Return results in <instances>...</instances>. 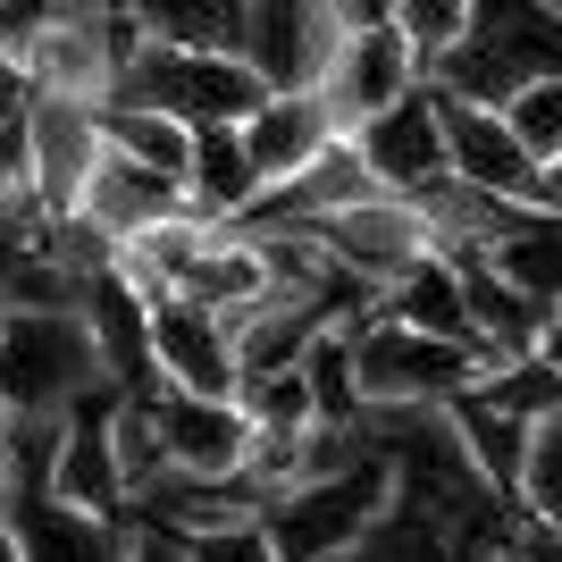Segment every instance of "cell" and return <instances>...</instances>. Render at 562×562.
<instances>
[{
	"mask_svg": "<svg viewBox=\"0 0 562 562\" xmlns=\"http://www.w3.org/2000/svg\"><path fill=\"white\" fill-rule=\"evenodd\" d=\"M336 328H345V361H352V403H361V420H370V412H412V403H446V395H462L470 378L487 370L470 345L395 328V319L378 311V294L352 311V319H336Z\"/></svg>",
	"mask_w": 562,
	"mask_h": 562,
	"instance_id": "cell-1",
	"label": "cell"
},
{
	"mask_svg": "<svg viewBox=\"0 0 562 562\" xmlns=\"http://www.w3.org/2000/svg\"><path fill=\"white\" fill-rule=\"evenodd\" d=\"M386 495H395V470L378 462V446L361 437V462H345L336 479H311L294 495H269L252 520H260V538H269L278 562H336L386 513Z\"/></svg>",
	"mask_w": 562,
	"mask_h": 562,
	"instance_id": "cell-2",
	"label": "cell"
},
{
	"mask_svg": "<svg viewBox=\"0 0 562 562\" xmlns=\"http://www.w3.org/2000/svg\"><path fill=\"white\" fill-rule=\"evenodd\" d=\"M110 386L85 311H0V412H68Z\"/></svg>",
	"mask_w": 562,
	"mask_h": 562,
	"instance_id": "cell-3",
	"label": "cell"
},
{
	"mask_svg": "<svg viewBox=\"0 0 562 562\" xmlns=\"http://www.w3.org/2000/svg\"><path fill=\"white\" fill-rule=\"evenodd\" d=\"M336 43L345 34L319 0H235V59L260 93H319Z\"/></svg>",
	"mask_w": 562,
	"mask_h": 562,
	"instance_id": "cell-4",
	"label": "cell"
},
{
	"mask_svg": "<svg viewBox=\"0 0 562 562\" xmlns=\"http://www.w3.org/2000/svg\"><path fill=\"white\" fill-rule=\"evenodd\" d=\"M437 135H446V177L487 202H529V211H554L562 218V168H538L504 135L495 110H470V101H446L437 93Z\"/></svg>",
	"mask_w": 562,
	"mask_h": 562,
	"instance_id": "cell-5",
	"label": "cell"
},
{
	"mask_svg": "<svg viewBox=\"0 0 562 562\" xmlns=\"http://www.w3.org/2000/svg\"><path fill=\"white\" fill-rule=\"evenodd\" d=\"M311 235H319L328 260L345 269V278H361L370 294H378V285H395L420 252H437V227H428V211L412 202V193H361V202L328 211Z\"/></svg>",
	"mask_w": 562,
	"mask_h": 562,
	"instance_id": "cell-6",
	"label": "cell"
},
{
	"mask_svg": "<svg viewBox=\"0 0 562 562\" xmlns=\"http://www.w3.org/2000/svg\"><path fill=\"white\" fill-rule=\"evenodd\" d=\"M18 143H25V186L50 218L76 211V193L101 160V101H59V93H25L18 110Z\"/></svg>",
	"mask_w": 562,
	"mask_h": 562,
	"instance_id": "cell-7",
	"label": "cell"
},
{
	"mask_svg": "<svg viewBox=\"0 0 562 562\" xmlns=\"http://www.w3.org/2000/svg\"><path fill=\"white\" fill-rule=\"evenodd\" d=\"M143 352H151V386H177V395H202V403H227L235 395V345H227V319L186 294L151 303L143 319Z\"/></svg>",
	"mask_w": 562,
	"mask_h": 562,
	"instance_id": "cell-8",
	"label": "cell"
},
{
	"mask_svg": "<svg viewBox=\"0 0 562 562\" xmlns=\"http://www.w3.org/2000/svg\"><path fill=\"white\" fill-rule=\"evenodd\" d=\"M110 403L117 386H93L59 412V462H50V495L59 513H85V520H126V487L110 470Z\"/></svg>",
	"mask_w": 562,
	"mask_h": 562,
	"instance_id": "cell-9",
	"label": "cell"
},
{
	"mask_svg": "<svg viewBox=\"0 0 562 562\" xmlns=\"http://www.w3.org/2000/svg\"><path fill=\"white\" fill-rule=\"evenodd\" d=\"M345 143L361 151V168H370L386 193L446 186V135H437V93H428V85H412L403 101H386L378 117H361Z\"/></svg>",
	"mask_w": 562,
	"mask_h": 562,
	"instance_id": "cell-10",
	"label": "cell"
},
{
	"mask_svg": "<svg viewBox=\"0 0 562 562\" xmlns=\"http://www.w3.org/2000/svg\"><path fill=\"white\" fill-rule=\"evenodd\" d=\"M420 85V59H412V43H403L395 25H361V34H345L328 59V76H319V110L336 117V135H352L361 117H378L386 101H403Z\"/></svg>",
	"mask_w": 562,
	"mask_h": 562,
	"instance_id": "cell-11",
	"label": "cell"
},
{
	"mask_svg": "<svg viewBox=\"0 0 562 562\" xmlns=\"http://www.w3.org/2000/svg\"><path fill=\"white\" fill-rule=\"evenodd\" d=\"M143 412L160 428L168 479H235V453H244V412L235 403H202L177 395V386H143Z\"/></svg>",
	"mask_w": 562,
	"mask_h": 562,
	"instance_id": "cell-12",
	"label": "cell"
},
{
	"mask_svg": "<svg viewBox=\"0 0 562 562\" xmlns=\"http://www.w3.org/2000/svg\"><path fill=\"white\" fill-rule=\"evenodd\" d=\"M235 135H244V160H252L260 186H285V177L336 135V117L319 110V93H260L252 110L235 117Z\"/></svg>",
	"mask_w": 562,
	"mask_h": 562,
	"instance_id": "cell-13",
	"label": "cell"
},
{
	"mask_svg": "<svg viewBox=\"0 0 562 562\" xmlns=\"http://www.w3.org/2000/svg\"><path fill=\"white\" fill-rule=\"evenodd\" d=\"M76 211L93 218V227H110V235H135V227H151V218L186 211V186L160 177V168L117 160L110 143H101V160H93V177H85V193H76Z\"/></svg>",
	"mask_w": 562,
	"mask_h": 562,
	"instance_id": "cell-14",
	"label": "cell"
},
{
	"mask_svg": "<svg viewBox=\"0 0 562 562\" xmlns=\"http://www.w3.org/2000/svg\"><path fill=\"white\" fill-rule=\"evenodd\" d=\"M177 294L202 303V311H218V319H235V311H252L260 294H269V260H260V244L244 227H211L202 252L177 269Z\"/></svg>",
	"mask_w": 562,
	"mask_h": 562,
	"instance_id": "cell-15",
	"label": "cell"
},
{
	"mask_svg": "<svg viewBox=\"0 0 562 562\" xmlns=\"http://www.w3.org/2000/svg\"><path fill=\"white\" fill-rule=\"evenodd\" d=\"M252 193H260V177L244 160V135L235 126H193V151H186V202L193 211L211 227H227V218L252 211Z\"/></svg>",
	"mask_w": 562,
	"mask_h": 562,
	"instance_id": "cell-16",
	"label": "cell"
},
{
	"mask_svg": "<svg viewBox=\"0 0 562 562\" xmlns=\"http://www.w3.org/2000/svg\"><path fill=\"white\" fill-rule=\"evenodd\" d=\"M378 311H386L395 328H412V336L470 345V328H462V285H453V260L446 252H420L395 285H378Z\"/></svg>",
	"mask_w": 562,
	"mask_h": 562,
	"instance_id": "cell-17",
	"label": "cell"
},
{
	"mask_svg": "<svg viewBox=\"0 0 562 562\" xmlns=\"http://www.w3.org/2000/svg\"><path fill=\"white\" fill-rule=\"evenodd\" d=\"M345 562H470V554H462V538H453L446 513H428L412 495H386V513L352 538Z\"/></svg>",
	"mask_w": 562,
	"mask_h": 562,
	"instance_id": "cell-18",
	"label": "cell"
},
{
	"mask_svg": "<svg viewBox=\"0 0 562 562\" xmlns=\"http://www.w3.org/2000/svg\"><path fill=\"white\" fill-rule=\"evenodd\" d=\"M101 143H110L117 160L160 168V177H177V186H186V151H193V126H186V117L135 110V101H101Z\"/></svg>",
	"mask_w": 562,
	"mask_h": 562,
	"instance_id": "cell-19",
	"label": "cell"
},
{
	"mask_svg": "<svg viewBox=\"0 0 562 562\" xmlns=\"http://www.w3.org/2000/svg\"><path fill=\"white\" fill-rule=\"evenodd\" d=\"M479 260H487V269L513 285V294H529V303L562 311V235H554V218H529V227H513V235H495V244H479Z\"/></svg>",
	"mask_w": 562,
	"mask_h": 562,
	"instance_id": "cell-20",
	"label": "cell"
},
{
	"mask_svg": "<svg viewBox=\"0 0 562 562\" xmlns=\"http://www.w3.org/2000/svg\"><path fill=\"white\" fill-rule=\"evenodd\" d=\"M462 395L504 412V420H538V412H562V361L554 352H513V361H487Z\"/></svg>",
	"mask_w": 562,
	"mask_h": 562,
	"instance_id": "cell-21",
	"label": "cell"
},
{
	"mask_svg": "<svg viewBox=\"0 0 562 562\" xmlns=\"http://www.w3.org/2000/svg\"><path fill=\"white\" fill-rule=\"evenodd\" d=\"M110 470H117V487H126V513H143V504L160 495V479H168V453H160V428H151L143 395L110 403Z\"/></svg>",
	"mask_w": 562,
	"mask_h": 562,
	"instance_id": "cell-22",
	"label": "cell"
},
{
	"mask_svg": "<svg viewBox=\"0 0 562 562\" xmlns=\"http://www.w3.org/2000/svg\"><path fill=\"white\" fill-rule=\"evenodd\" d=\"M513 513L562 529V412H538L529 437H520V470H513Z\"/></svg>",
	"mask_w": 562,
	"mask_h": 562,
	"instance_id": "cell-23",
	"label": "cell"
},
{
	"mask_svg": "<svg viewBox=\"0 0 562 562\" xmlns=\"http://www.w3.org/2000/svg\"><path fill=\"white\" fill-rule=\"evenodd\" d=\"M495 117H504V135H513L538 168H562V68L554 76H520L513 93L495 101Z\"/></svg>",
	"mask_w": 562,
	"mask_h": 562,
	"instance_id": "cell-24",
	"label": "cell"
},
{
	"mask_svg": "<svg viewBox=\"0 0 562 562\" xmlns=\"http://www.w3.org/2000/svg\"><path fill=\"white\" fill-rule=\"evenodd\" d=\"M151 43L177 50H235V0H126Z\"/></svg>",
	"mask_w": 562,
	"mask_h": 562,
	"instance_id": "cell-25",
	"label": "cell"
},
{
	"mask_svg": "<svg viewBox=\"0 0 562 562\" xmlns=\"http://www.w3.org/2000/svg\"><path fill=\"white\" fill-rule=\"evenodd\" d=\"M0 446H9V504H43L59 462V412H0Z\"/></svg>",
	"mask_w": 562,
	"mask_h": 562,
	"instance_id": "cell-26",
	"label": "cell"
},
{
	"mask_svg": "<svg viewBox=\"0 0 562 562\" xmlns=\"http://www.w3.org/2000/svg\"><path fill=\"white\" fill-rule=\"evenodd\" d=\"M235 412H244V428H311L319 412H311V386H303V361H285V370H252L235 378Z\"/></svg>",
	"mask_w": 562,
	"mask_h": 562,
	"instance_id": "cell-27",
	"label": "cell"
},
{
	"mask_svg": "<svg viewBox=\"0 0 562 562\" xmlns=\"http://www.w3.org/2000/svg\"><path fill=\"white\" fill-rule=\"evenodd\" d=\"M303 386H311V412L336 428H361V403H352V361H345V328H319L303 345Z\"/></svg>",
	"mask_w": 562,
	"mask_h": 562,
	"instance_id": "cell-28",
	"label": "cell"
},
{
	"mask_svg": "<svg viewBox=\"0 0 562 562\" xmlns=\"http://www.w3.org/2000/svg\"><path fill=\"white\" fill-rule=\"evenodd\" d=\"M386 25H395L403 43H412V59H437V50H453L470 34V0H386Z\"/></svg>",
	"mask_w": 562,
	"mask_h": 562,
	"instance_id": "cell-29",
	"label": "cell"
},
{
	"mask_svg": "<svg viewBox=\"0 0 562 562\" xmlns=\"http://www.w3.org/2000/svg\"><path fill=\"white\" fill-rule=\"evenodd\" d=\"M186 562H278L260 520H211V529H186Z\"/></svg>",
	"mask_w": 562,
	"mask_h": 562,
	"instance_id": "cell-30",
	"label": "cell"
},
{
	"mask_svg": "<svg viewBox=\"0 0 562 562\" xmlns=\"http://www.w3.org/2000/svg\"><path fill=\"white\" fill-rule=\"evenodd\" d=\"M126 562H186V529H168L151 513H126Z\"/></svg>",
	"mask_w": 562,
	"mask_h": 562,
	"instance_id": "cell-31",
	"label": "cell"
},
{
	"mask_svg": "<svg viewBox=\"0 0 562 562\" xmlns=\"http://www.w3.org/2000/svg\"><path fill=\"white\" fill-rule=\"evenodd\" d=\"M0 562H25V546H18V520L0 513Z\"/></svg>",
	"mask_w": 562,
	"mask_h": 562,
	"instance_id": "cell-32",
	"label": "cell"
},
{
	"mask_svg": "<svg viewBox=\"0 0 562 562\" xmlns=\"http://www.w3.org/2000/svg\"><path fill=\"white\" fill-rule=\"evenodd\" d=\"M479 562H529V554H520V546L504 538V546H487V554H479Z\"/></svg>",
	"mask_w": 562,
	"mask_h": 562,
	"instance_id": "cell-33",
	"label": "cell"
},
{
	"mask_svg": "<svg viewBox=\"0 0 562 562\" xmlns=\"http://www.w3.org/2000/svg\"><path fill=\"white\" fill-rule=\"evenodd\" d=\"M0 513H9V446H0Z\"/></svg>",
	"mask_w": 562,
	"mask_h": 562,
	"instance_id": "cell-34",
	"label": "cell"
},
{
	"mask_svg": "<svg viewBox=\"0 0 562 562\" xmlns=\"http://www.w3.org/2000/svg\"><path fill=\"white\" fill-rule=\"evenodd\" d=\"M336 562H345V554H336Z\"/></svg>",
	"mask_w": 562,
	"mask_h": 562,
	"instance_id": "cell-35",
	"label": "cell"
}]
</instances>
